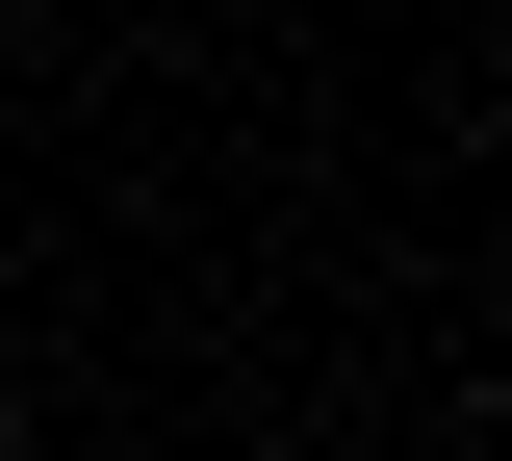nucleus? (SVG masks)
Listing matches in <instances>:
<instances>
[{
    "label": "nucleus",
    "mask_w": 512,
    "mask_h": 461,
    "mask_svg": "<svg viewBox=\"0 0 512 461\" xmlns=\"http://www.w3.org/2000/svg\"><path fill=\"white\" fill-rule=\"evenodd\" d=\"M0 436H26V410H0Z\"/></svg>",
    "instance_id": "nucleus-1"
}]
</instances>
